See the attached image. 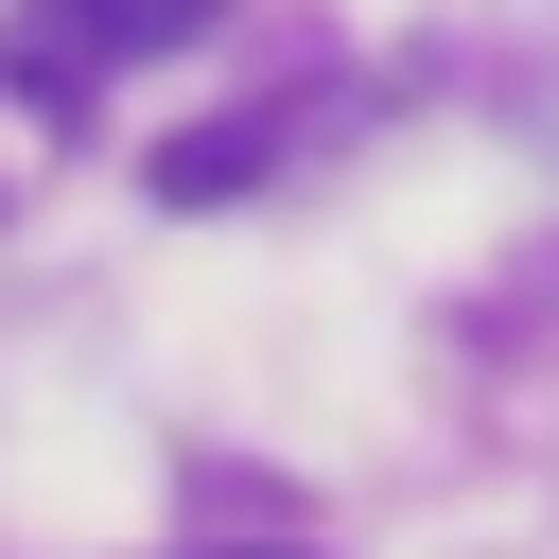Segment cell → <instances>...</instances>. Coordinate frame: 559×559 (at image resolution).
I'll return each mask as SVG.
<instances>
[{
    "mask_svg": "<svg viewBox=\"0 0 559 559\" xmlns=\"http://www.w3.org/2000/svg\"><path fill=\"white\" fill-rule=\"evenodd\" d=\"M227 0H35L17 17V70L35 87H105V70H140V52H175V35H210Z\"/></svg>",
    "mask_w": 559,
    "mask_h": 559,
    "instance_id": "1",
    "label": "cell"
},
{
    "mask_svg": "<svg viewBox=\"0 0 559 559\" xmlns=\"http://www.w3.org/2000/svg\"><path fill=\"white\" fill-rule=\"evenodd\" d=\"M280 157H297V122H280V105H245V122H192V140L157 157V192H175V210H227V192H262Z\"/></svg>",
    "mask_w": 559,
    "mask_h": 559,
    "instance_id": "2",
    "label": "cell"
},
{
    "mask_svg": "<svg viewBox=\"0 0 559 559\" xmlns=\"http://www.w3.org/2000/svg\"><path fill=\"white\" fill-rule=\"evenodd\" d=\"M227 559H262V542H227Z\"/></svg>",
    "mask_w": 559,
    "mask_h": 559,
    "instance_id": "3",
    "label": "cell"
}]
</instances>
